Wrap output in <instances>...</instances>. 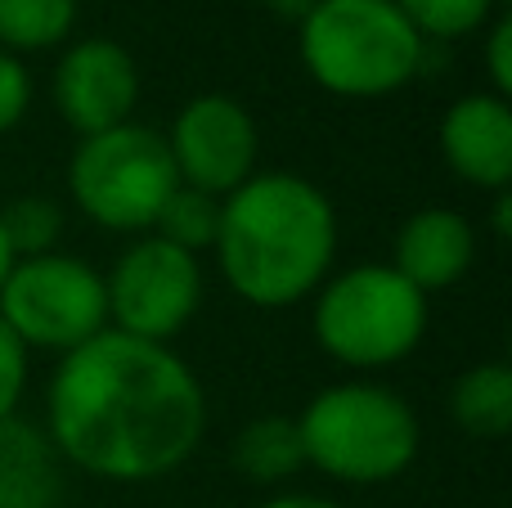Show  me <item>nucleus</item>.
Listing matches in <instances>:
<instances>
[{"instance_id": "obj_19", "label": "nucleus", "mask_w": 512, "mask_h": 508, "mask_svg": "<svg viewBox=\"0 0 512 508\" xmlns=\"http://www.w3.org/2000/svg\"><path fill=\"white\" fill-rule=\"evenodd\" d=\"M391 5L409 18L423 41H463L477 36L504 9V0H391Z\"/></svg>"}, {"instance_id": "obj_6", "label": "nucleus", "mask_w": 512, "mask_h": 508, "mask_svg": "<svg viewBox=\"0 0 512 508\" xmlns=\"http://www.w3.org/2000/svg\"><path fill=\"white\" fill-rule=\"evenodd\" d=\"M176 185L167 135L135 117L77 140L68 158L72 207L108 234H149Z\"/></svg>"}, {"instance_id": "obj_5", "label": "nucleus", "mask_w": 512, "mask_h": 508, "mask_svg": "<svg viewBox=\"0 0 512 508\" xmlns=\"http://www.w3.org/2000/svg\"><path fill=\"white\" fill-rule=\"evenodd\" d=\"M427 302L387 261L346 266L310 297V333L328 360L351 374H382L418 351L427 333Z\"/></svg>"}, {"instance_id": "obj_25", "label": "nucleus", "mask_w": 512, "mask_h": 508, "mask_svg": "<svg viewBox=\"0 0 512 508\" xmlns=\"http://www.w3.org/2000/svg\"><path fill=\"white\" fill-rule=\"evenodd\" d=\"M261 5H265V9H270V14H274V18H279V23H292V27H297V23H301V18H306V14H310V9H315V5H319V0H261Z\"/></svg>"}, {"instance_id": "obj_17", "label": "nucleus", "mask_w": 512, "mask_h": 508, "mask_svg": "<svg viewBox=\"0 0 512 508\" xmlns=\"http://www.w3.org/2000/svg\"><path fill=\"white\" fill-rule=\"evenodd\" d=\"M149 234L167 239L171 248L189 252V257H203V252L216 248V234H221V198L203 194V189L176 185Z\"/></svg>"}, {"instance_id": "obj_12", "label": "nucleus", "mask_w": 512, "mask_h": 508, "mask_svg": "<svg viewBox=\"0 0 512 508\" xmlns=\"http://www.w3.org/2000/svg\"><path fill=\"white\" fill-rule=\"evenodd\" d=\"M391 270L409 279L423 297L463 284L477 266V230L454 207H418L391 239Z\"/></svg>"}, {"instance_id": "obj_21", "label": "nucleus", "mask_w": 512, "mask_h": 508, "mask_svg": "<svg viewBox=\"0 0 512 508\" xmlns=\"http://www.w3.org/2000/svg\"><path fill=\"white\" fill-rule=\"evenodd\" d=\"M32 72H27V63L18 59V54L0 50V135H9L18 122L27 117V108H32Z\"/></svg>"}, {"instance_id": "obj_10", "label": "nucleus", "mask_w": 512, "mask_h": 508, "mask_svg": "<svg viewBox=\"0 0 512 508\" xmlns=\"http://www.w3.org/2000/svg\"><path fill=\"white\" fill-rule=\"evenodd\" d=\"M50 99L68 122V131H77V140L113 131L135 117L140 68L126 45L108 41V36H81V41L63 45L59 63H54Z\"/></svg>"}, {"instance_id": "obj_4", "label": "nucleus", "mask_w": 512, "mask_h": 508, "mask_svg": "<svg viewBox=\"0 0 512 508\" xmlns=\"http://www.w3.org/2000/svg\"><path fill=\"white\" fill-rule=\"evenodd\" d=\"M297 54L337 99H387L423 72L427 41L391 0H319L297 23Z\"/></svg>"}, {"instance_id": "obj_22", "label": "nucleus", "mask_w": 512, "mask_h": 508, "mask_svg": "<svg viewBox=\"0 0 512 508\" xmlns=\"http://www.w3.org/2000/svg\"><path fill=\"white\" fill-rule=\"evenodd\" d=\"M481 32H486V50H481V59H486L490 90L512 99V14L508 9H499Z\"/></svg>"}, {"instance_id": "obj_15", "label": "nucleus", "mask_w": 512, "mask_h": 508, "mask_svg": "<svg viewBox=\"0 0 512 508\" xmlns=\"http://www.w3.org/2000/svg\"><path fill=\"white\" fill-rule=\"evenodd\" d=\"M234 468L239 477H248L256 486H283L306 468V455H301V432L297 419L288 414H261V419H248L234 437Z\"/></svg>"}, {"instance_id": "obj_2", "label": "nucleus", "mask_w": 512, "mask_h": 508, "mask_svg": "<svg viewBox=\"0 0 512 508\" xmlns=\"http://www.w3.org/2000/svg\"><path fill=\"white\" fill-rule=\"evenodd\" d=\"M216 270L256 311L310 302L337 266V207L297 171H256L221 198Z\"/></svg>"}, {"instance_id": "obj_9", "label": "nucleus", "mask_w": 512, "mask_h": 508, "mask_svg": "<svg viewBox=\"0 0 512 508\" xmlns=\"http://www.w3.org/2000/svg\"><path fill=\"white\" fill-rule=\"evenodd\" d=\"M167 135L176 180L212 198H230L243 180L261 171V126L243 99L207 90L180 104Z\"/></svg>"}, {"instance_id": "obj_1", "label": "nucleus", "mask_w": 512, "mask_h": 508, "mask_svg": "<svg viewBox=\"0 0 512 508\" xmlns=\"http://www.w3.org/2000/svg\"><path fill=\"white\" fill-rule=\"evenodd\" d=\"M45 437L95 482L144 486L180 473L207 437V392L162 342L104 329L59 356L45 387Z\"/></svg>"}, {"instance_id": "obj_20", "label": "nucleus", "mask_w": 512, "mask_h": 508, "mask_svg": "<svg viewBox=\"0 0 512 508\" xmlns=\"http://www.w3.org/2000/svg\"><path fill=\"white\" fill-rule=\"evenodd\" d=\"M27 378H32V351L0 320V423L18 414V405L27 396Z\"/></svg>"}, {"instance_id": "obj_26", "label": "nucleus", "mask_w": 512, "mask_h": 508, "mask_svg": "<svg viewBox=\"0 0 512 508\" xmlns=\"http://www.w3.org/2000/svg\"><path fill=\"white\" fill-rule=\"evenodd\" d=\"M9 266H14V252H9V239H5V230H0V284H5Z\"/></svg>"}, {"instance_id": "obj_8", "label": "nucleus", "mask_w": 512, "mask_h": 508, "mask_svg": "<svg viewBox=\"0 0 512 508\" xmlns=\"http://www.w3.org/2000/svg\"><path fill=\"white\" fill-rule=\"evenodd\" d=\"M104 293L108 329L171 347V338H180L203 306V257L171 248L158 234H135L126 252H117V261L108 266Z\"/></svg>"}, {"instance_id": "obj_3", "label": "nucleus", "mask_w": 512, "mask_h": 508, "mask_svg": "<svg viewBox=\"0 0 512 508\" xmlns=\"http://www.w3.org/2000/svg\"><path fill=\"white\" fill-rule=\"evenodd\" d=\"M306 468L337 486H387L405 477L423 446L414 405L387 383L346 378L319 387L297 414Z\"/></svg>"}, {"instance_id": "obj_23", "label": "nucleus", "mask_w": 512, "mask_h": 508, "mask_svg": "<svg viewBox=\"0 0 512 508\" xmlns=\"http://www.w3.org/2000/svg\"><path fill=\"white\" fill-rule=\"evenodd\" d=\"M256 508H346V504L328 500V495H310V491H279V495H270V500L256 504Z\"/></svg>"}, {"instance_id": "obj_14", "label": "nucleus", "mask_w": 512, "mask_h": 508, "mask_svg": "<svg viewBox=\"0 0 512 508\" xmlns=\"http://www.w3.org/2000/svg\"><path fill=\"white\" fill-rule=\"evenodd\" d=\"M450 419L472 441H504L512 432V369L504 360L472 365L450 387Z\"/></svg>"}, {"instance_id": "obj_24", "label": "nucleus", "mask_w": 512, "mask_h": 508, "mask_svg": "<svg viewBox=\"0 0 512 508\" xmlns=\"http://www.w3.org/2000/svg\"><path fill=\"white\" fill-rule=\"evenodd\" d=\"M495 198V207H490V225H495V239L508 243L512 239V189H504V194H490Z\"/></svg>"}, {"instance_id": "obj_7", "label": "nucleus", "mask_w": 512, "mask_h": 508, "mask_svg": "<svg viewBox=\"0 0 512 508\" xmlns=\"http://www.w3.org/2000/svg\"><path fill=\"white\" fill-rule=\"evenodd\" d=\"M0 320L27 351L68 356L108 329L104 275L72 252L23 257L0 284Z\"/></svg>"}, {"instance_id": "obj_13", "label": "nucleus", "mask_w": 512, "mask_h": 508, "mask_svg": "<svg viewBox=\"0 0 512 508\" xmlns=\"http://www.w3.org/2000/svg\"><path fill=\"white\" fill-rule=\"evenodd\" d=\"M63 473L68 464L41 423L23 414L0 423V508H59Z\"/></svg>"}, {"instance_id": "obj_11", "label": "nucleus", "mask_w": 512, "mask_h": 508, "mask_svg": "<svg viewBox=\"0 0 512 508\" xmlns=\"http://www.w3.org/2000/svg\"><path fill=\"white\" fill-rule=\"evenodd\" d=\"M441 158L463 185L481 194L512 189V99L468 90L441 117Z\"/></svg>"}, {"instance_id": "obj_18", "label": "nucleus", "mask_w": 512, "mask_h": 508, "mask_svg": "<svg viewBox=\"0 0 512 508\" xmlns=\"http://www.w3.org/2000/svg\"><path fill=\"white\" fill-rule=\"evenodd\" d=\"M0 230H5L14 261L41 257V252H59L63 207L45 194H18L0 207Z\"/></svg>"}, {"instance_id": "obj_16", "label": "nucleus", "mask_w": 512, "mask_h": 508, "mask_svg": "<svg viewBox=\"0 0 512 508\" xmlns=\"http://www.w3.org/2000/svg\"><path fill=\"white\" fill-rule=\"evenodd\" d=\"M77 32V0H0V50L41 54L59 50Z\"/></svg>"}]
</instances>
